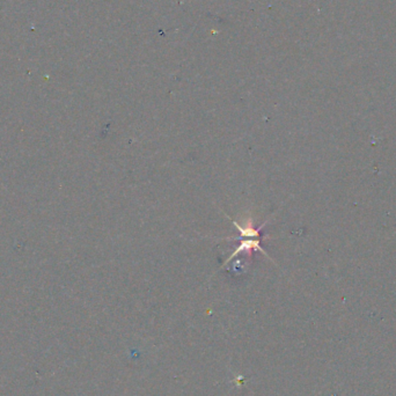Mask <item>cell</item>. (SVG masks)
I'll return each instance as SVG.
<instances>
[{
	"label": "cell",
	"mask_w": 396,
	"mask_h": 396,
	"mask_svg": "<svg viewBox=\"0 0 396 396\" xmlns=\"http://www.w3.org/2000/svg\"><path fill=\"white\" fill-rule=\"evenodd\" d=\"M252 249H254V251H260L262 254H263L264 256H266L269 258L270 261H273V257L269 256V254L266 253L263 247L261 246V240L258 238H252V239H247V238H241V241H240V244L238 247H236V249H234V252L232 253V255L227 258V260L225 261V263L222 264V266H225L226 264L230 263V261L233 260L234 257H236L239 255L240 253L242 252H249L252 251Z\"/></svg>",
	"instance_id": "6da1fadb"
}]
</instances>
